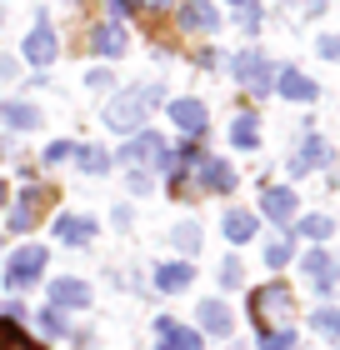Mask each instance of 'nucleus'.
I'll use <instances>...</instances> for the list:
<instances>
[{
	"mask_svg": "<svg viewBox=\"0 0 340 350\" xmlns=\"http://www.w3.org/2000/svg\"><path fill=\"white\" fill-rule=\"evenodd\" d=\"M200 185L205 190H235V170L225 161H200Z\"/></svg>",
	"mask_w": 340,
	"mask_h": 350,
	"instance_id": "nucleus-19",
	"label": "nucleus"
},
{
	"mask_svg": "<svg viewBox=\"0 0 340 350\" xmlns=\"http://www.w3.org/2000/svg\"><path fill=\"white\" fill-rule=\"evenodd\" d=\"M261 211H265V220L285 226V220L296 215V190H285V185H270V190H261Z\"/></svg>",
	"mask_w": 340,
	"mask_h": 350,
	"instance_id": "nucleus-11",
	"label": "nucleus"
},
{
	"mask_svg": "<svg viewBox=\"0 0 340 350\" xmlns=\"http://www.w3.org/2000/svg\"><path fill=\"white\" fill-rule=\"evenodd\" d=\"M275 85H280L285 100H315V95H320V85L311 81V75H300V70H280V75H275Z\"/></svg>",
	"mask_w": 340,
	"mask_h": 350,
	"instance_id": "nucleus-15",
	"label": "nucleus"
},
{
	"mask_svg": "<svg viewBox=\"0 0 340 350\" xmlns=\"http://www.w3.org/2000/svg\"><path fill=\"white\" fill-rule=\"evenodd\" d=\"M220 285H240V265H235V260L220 265Z\"/></svg>",
	"mask_w": 340,
	"mask_h": 350,
	"instance_id": "nucleus-34",
	"label": "nucleus"
},
{
	"mask_svg": "<svg viewBox=\"0 0 340 350\" xmlns=\"http://www.w3.org/2000/svg\"><path fill=\"white\" fill-rule=\"evenodd\" d=\"M290 345H296V330H290V325L261 330V350H290Z\"/></svg>",
	"mask_w": 340,
	"mask_h": 350,
	"instance_id": "nucleus-26",
	"label": "nucleus"
},
{
	"mask_svg": "<svg viewBox=\"0 0 340 350\" xmlns=\"http://www.w3.org/2000/svg\"><path fill=\"white\" fill-rule=\"evenodd\" d=\"M190 280H196V265H190V260H170V265H160V270H155V291H160V295L185 291Z\"/></svg>",
	"mask_w": 340,
	"mask_h": 350,
	"instance_id": "nucleus-12",
	"label": "nucleus"
},
{
	"mask_svg": "<svg viewBox=\"0 0 340 350\" xmlns=\"http://www.w3.org/2000/svg\"><path fill=\"white\" fill-rule=\"evenodd\" d=\"M25 60H30V66H51V60H55V30H51V21H40L25 36Z\"/></svg>",
	"mask_w": 340,
	"mask_h": 350,
	"instance_id": "nucleus-10",
	"label": "nucleus"
},
{
	"mask_svg": "<svg viewBox=\"0 0 340 350\" xmlns=\"http://www.w3.org/2000/svg\"><path fill=\"white\" fill-rule=\"evenodd\" d=\"M0 116H5L10 131H40V110L25 105V100H5V105H0Z\"/></svg>",
	"mask_w": 340,
	"mask_h": 350,
	"instance_id": "nucleus-16",
	"label": "nucleus"
},
{
	"mask_svg": "<svg viewBox=\"0 0 340 350\" xmlns=\"http://www.w3.org/2000/svg\"><path fill=\"white\" fill-rule=\"evenodd\" d=\"M0 350H45V345L30 340L25 325H15V321H5V315H0Z\"/></svg>",
	"mask_w": 340,
	"mask_h": 350,
	"instance_id": "nucleus-21",
	"label": "nucleus"
},
{
	"mask_svg": "<svg viewBox=\"0 0 340 350\" xmlns=\"http://www.w3.org/2000/svg\"><path fill=\"white\" fill-rule=\"evenodd\" d=\"M155 336H160V350H205V336H196V330L166 321V315L155 321Z\"/></svg>",
	"mask_w": 340,
	"mask_h": 350,
	"instance_id": "nucleus-7",
	"label": "nucleus"
},
{
	"mask_svg": "<svg viewBox=\"0 0 340 350\" xmlns=\"http://www.w3.org/2000/svg\"><path fill=\"white\" fill-rule=\"evenodd\" d=\"M66 155H75V146H66V140H55V146H45V165H60Z\"/></svg>",
	"mask_w": 340,
	"mask_h": 350,
	"instance_id": "nucleus-32",
	"label": "nucleus"
},
{
	"mask_svg": "<svg viewBox=\"0 0 340 350\" xmlns=\"http://www.w3.org/2000/svg\"><path fill=\"white\" fill-rule=\"evenodd\" d=\"M320 55H326V60H340V40L326 36V40H320Z\"/></svg>",
	"mask_w": 340,
	"mask_h": 350,
	"instance_id": "nucleus-35",
	"label": "nucleus"
},
{
	"mask_svg": "<svg viewBox=\"0 0 340 350\" xmlns=\"http://www.w3.org/2000/svg\"><path fill=\"white\" fill-rule=\"evenodd\" d=\"M250 235H255V215L250 211H231V215H225V241H231V245H246Z\"/></svg>",
	"mask_w": 340,
	"mask_h": 350,
	"instance_id": "nucleus-22",
	"label": "nucleus"
},
{
	"mask_svg": "<svg viewBox=\"0 0 340 350\" xmlns=\"http://www.w3.org/2000/svg\"><path fill=\"white\" fill-rule=\"evenodd\" d=\"M250 315H255V325L270 330V321H285L290 315V291L285 285H265V291H255L250 295Z\"/></svg>",
	"mask_w": 340,
	"mask_h": 350,
	"instance_id": "nucleus-3",
	"label": "nucleus"
},
{
	"mask_svg": "<svg viewBox=\"0 0 340 350\" xmlns=\"http://www.w3.org/2000/svg\"><path fill=\"white\" fill-rule=\"evenodd\" d=\"M231 5H250V0H231Z\"/></svg>",
	"mask_w": 340,
	"mask_h": 350,
	"instance_id": "nucleus-36",
	"label": "nucleus"
},
{
	"mask_svg": "<svg viewBox=\"0 0 340 350\" xmlns=\"http://www.w3.org/2000/svg\"><path fill=\"white\" fill-rule=\"evenodd\" d=\"M305 270H311V280L320 285V291H330V285H335V275H340L335 256H326V250H311V256H305Z\"/></svg>",
	"mask_w": 340,
	"mask_h": 350,
	"instance_id": "nucleus-18",
	"label": "nucleus"
},
{
	"mask_svg": "<svg viewBox=\"0 0 340 350\" xmlns=\"http://www.w3.org/2000/svg\"><path fill=\"white\" fill-rule=\"evenodd\" d=\"M155 85H135V90H125V95H116V100L105 105V125L116 135H135L140 125H145V110L155 105Z\"/></svg>",
	"mask_w": 340,
	"mask_h": 350,
	"instance_id": "nucleus-1",
	"label": "nucleus"
},
{
	"mask_svg": "<svg viewBox=\"0 0 340 350\" xmlns=\"http://www.w3.org/2000/svg\"><path fill=\"white\" fill-rule=\"evenodd\" d=\"M231 140H235L240 150H255V146H261V120H255V116H235Z\"/></svg>",
	"mask_w": 340,
	"mask_h": 350,
	"instance_id": "nucleus-23",
	"label": "nucleus"
},
{
	"mask_svg": "<svg viewBox=\"0 0 340 350\" xmlns=\"http://www.w3.org/2000/svg\"><path fill=\"white\" fill-rule=\"evenodd\" d=\"M125 161H131L135 170H151V165H160V161H166V146H160V135H151V131H145V135H135L131 146H125Z\"/></svg>",
	"mask_w": 340,
	"mask_h": 350,
	"instance_id": "nucleus-9",
	"label": "nucleus"
},
{
	"mask_svg": "<svg viewBox=\"0 0 340 350\" xmlns=\"http://www.w3.org/2000/svg\"><path fill=\"white\" fill-rule=\"evenodd\" d=\"M51 200H55L51 185H30V190H21V200H15V215H10V230H30Z\"/></svg>",
	"mask_w": 340,
	"mask_h": 350,
	"instance_id": "nucleus-5",
	"label": "nucleus"
},
{
	"mask_svg": "<svg viewBox=\"0 0 340 350\" xmlns=\"http://www.w3.org/2000/svg\"><path fill=\"white\" fill-rule=\"evenodd\" d=\"M75 161H80V170H86V175H105V170H110V150H105V146H80Z\"/></svg>",
	"mask_w": 340,
	"mask_h": 350,
	"instance_id": "nucleus-24",
	"label": "nucleus"
},
{
	"mask_svg": "<svg viewBox=\"0 0 340 350\" xmlns=\"http://www.w3.org/2000/svg\"><path fill=\"white\" fill-rule=\"evenodd\" d=\"M55 241H66V245H90V241H95V220H90V215H60V220H55Z\"/></svg>",
	"mask_w": 340,
	"mask_h": 350,
	"instance_id": "nucleus-13",
	"label": "nucleus"
},
{
	"mask_svg": "<svg viewBox=\"0 0 340 350\" xmlns=\"http://www.w3.org/2000/svg\"><path fill=\"white\" fill-rule=\"evenodd\" d=\"M125 51V30L120 25H101L95 30V55H120Z\"/></svg>",
	"mask_w": 340,
	"mask_h": 350,
	"instance_id": "nucleus-25",
	"label": "nucleus"
},
{
	"mask_svg": "<svg viewBox=\"0 0 340 350\" xmlns=\"http://www.w3.org/2000/svg\"><path fill=\"white\" fill-rule=\"evenodd\" d=\"M311 325L320 330V336H335V340H340V310H326V306H320V310L311 315Z\"/></svg>",
	"mask_w": 340,
	"mask_h": 350,
	"instance_id": "nucleus-27",
	"label": "nucleus"
},
{
	"mask_svg": "<svg viewBox=\"0 0 340 350\" xmlns=\"http://www.w3.org/2000/svg\"><path fill=\"white\" fill-rule=\"evenodd\" d=\"M215 25H220L215 5H205V0H185L181 5V30H190V36H210Z\"/></svg>",
	"mask_w": 340,
	"mask_h": 350,
	"instance_id": "nucleus-8",
	"label": "nucleus"
},
{
	"mask_svg": "<svg viewBox=\"0 0 340 350\" xmlns=\"http://www.w3.org/2000/svg\"><path fill=\"white\" fill-rule=\"evenodd\" d=\"M300 230L311 235V241H326V235L335 230V220H330V215H305V220H300Z\"/></svg>",
	"mask_w": 340,
	"mask_h": 350,
	"instance_id": "nucleus-29",
	"label": "nucleus"
},
{
	"mask_svg": "<svg viewBox=\"0 0 340 350\" xmlns=\"http://www.w3.org/2000/svg\"><path fill=\"white\" fill-rule=\"evenodd\" d=\"M170 120L181 125L190 140L205 135V105H200V100H175V105H170Z\"/></svg>",
	"mask_w": 340,
	"mask_h": 350,
	"instance_id": "nucleus-14",
	"label": "nucleus"
},
{
	"mask_svg": "<svg viewBox=\"0 0 340 350\" xmlns=\"http://www.w3.org/2000/svg\"><path fill=\"white\" fill-rule=\"evenodd\" d=\"M40 270H45V250L25 245V250H15V256L5 260V285H10V291H25V285L40 280Z\"/></svg>",
	"mask_w": 340,
	"mask_h": 350,
	"instance_id": "nucleus-2",
	"label": "nucleus"
},
{
	"mask_svg": "<svg viewBox=\"0 0 340 350\" xmlns=\"http://www.w3.org/2000/svg\"><path fill=\"white\" fill-rule=\"evenodd\" d=\"M285 260H290V241H270V245H265V265L280 270Z\"/></svg>",
	"mask_w": 340,
	"mask_h": 350,
	"instance_id": "nucleus-30",
	"label": "nucleus"
},
{
	"mask_svg": "<svg viewBox=\"0 0 340 350\" xmlns=\"http://www.w3.org/2000/svg\"><path fill=\"white\" fill-rule=\"evenodd\" d=\"M51 306H55V310H86V306H90V285L75 280V275L51 280Z\"/></svg>",
	"mask_w": 340,
	"mask_h": 350,
	"instance_id": "nucleus-6",
	"label": "nucleus"
},
{
	"mask_svg": "<svg viewBox=\"0 0 340 350\" xmlns=\"http://www.w3.org/2000/svg\"><path fill=\"white\" fill-rule=\"evenodd\" d=\"M231 75H235V81L246 85V90H255V95H265L270 81H275L270 66H265V55H255V51H240V55L231 60Z\"/></svg>",
	"mask_w": 340,
	"mask_h": 350,
	"instance_id": "nucleus-4",
	"label": "nucleus"
},
{
	"mask_svg": "<svg viewBox=\"0 0 340 350\" xmlns=\"http://www.w3.org/2000/svg\"><path fill=\"white\" fill-rule=\"evenodd\" d=\"M175 245H181V250H196V245H200V230H196V226H175Z\"/></svg>",
	"mask_w": 340,
	"mask_h": 350,
	"instance_id": "nucleus-31",
	"label": "nucleus"
},
{
	"mask_svg": "<svg viewBox=\"0 0 340 350\" xmlns=\"http://www.w3.org/2000/svg\"><path fill=\"white\" fill-rule=\"evenodd\" d=\"M170 5V0H125V10H145V15H151V10H166Z\"/></svg>",
	"mask_w": 340,
	"mask_h": 350,
	"instance_id": "nucleus-33",
	"label": "nucleus"
},
{
	"mask_svg": "<svg viewBox=\"0 0 340 350\" xmlns=\"http://www.w3.org/2000/svg\"><path fill=\"white\" fill-rule=\"evenodd\" d=\"M0 200H5V180H0Z\"/></svg>",
	"mask_w": 340,
	"mask_h": 350,
	"instance_id": "nucleus-37",
	"label": "nucleus"
},
{
	"mask_svg": "<svg viewBox=\"0 0 340 350\" xmlns=\"http://www.w3.org/2000/svg\"><path fill=\"white\" fill-rule=\"evenodd\" d=\"M326 140H320V135H305V146L296 150V161H290V170H296V175H305V170H311V165H320V161H326Z\"/></svg>",
	"mask_w": 340,
	"mask_h": 350,
	"instance_id": "nucleus-20",
	"label": "nucleus"
},
{
	"mask_svg": "<svg viewBox=\"0 0 340 350\" xmlns=\"http://www.w3.org/2000/svg\"><path fill=\"white\" fill-rule=\"evenodd\" d=\"M200 330L205 336H231V310L220 306V300H200Z\"/></svg>",
	"mask_w": 340,
	"mask_h": 350,
	"instance_id": "nucleus-17",
	"label": "nucleus"
},
{
	"mask_svg": "<svg viewBox=\"0 0 340 350\" xmlns=\"http://www.w3.org/2000/svg\"><path fill=\"white\" fill-rule=\"evenodd\" d=\"M36 321H40V330H45V336H70V325H66V315H60L55 306H51V310H40V315H36Z\"/></svg>",
	"mask_w": 340,
	"mask_h": 350,
	"instance_id": "nucleus-28",
	"label": "nucleus"
}]
</instances>
